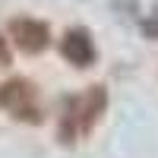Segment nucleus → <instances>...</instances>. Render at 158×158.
Here are the masks:
<instances>
[{"mask_svg":"<svg viewBox=\"0 0 158 158\" xmlns=\"http://www.w3.org/2000/svg\"><path fill=\"white\" fill-rule=\"evenodd\" d=\"M10 32H13V41L19 44V51H25V54H41L51 44V29L38 19H13Z\"/></svg>","mask_w":158,"mask_h":158,"instance_id":"3","label":"nucleus"},{"mask_svg":"<svg viewBox=\"0 0 158 158\" xmlns=\"http://www.w3.org/2000/svg\"><path fill=\"white\" fill-rule=\"evenodd\" d=\"M10 60H13V54H10V41L0 35V67H10Z\"/></svg>","mask_w":158,"mask_h":158,"instance_id":"5","label":"nucleus"},{"mask_svg":"<svg viewBox=\"0 0 158 158\" xmlns=\"http://www.w3.org/2000/svg\"><path fill=\"white\" fill-rule=\"evenodd\" d=\"M0 108H10L16 117L25 120H38V108H35V85L29 79H10L0 85Z\"/></svg>","mask_w":158,"mask_h":158,"instance_id":"2","label":"nucleus"},{"mask_svg":"<svg viewBox=\"0 0 158 158\" xmlns=\"http://www.w3.org/2000/svg\"><path fill=\"white\" fill-rule=\"evenodd\" d=\"M104 104H108V92H104V85H92L82 98H76L67 108V117H63V120H79V130L89 133V130L101 120Z\"/></svg>","mask_w":158,"mask_h":158,"instance_id":"1","label":"nucleus"},{"mask_svg":"<svg viewBox=\"0 0 158 158\" xmlns=\"http://www.w3.org/2000/svg\"><path fill=\"white\" fill-rule=\"evenodd\" d=\"M63 57H67L73 67H89V63H95V41H92V35L85 29H70L67 35H63Z\"/></svg>","mask_w":158,"mask_h":158,"instance_id":"4","label":"nucleus"},{"mask_svg":"<svg viewBox=\"0 0 158 158\" xmlns=\"http://www.w3.org/2000/svg\"><path fill=\"white\" fill-rule=\"evenodd\" d=\"M142 29H146V35H155L158 38V16H152L149 22H142Z\"/></svg>","mask_w":158,"mask_h":158,"instance_id":"6","label":"nucleus"}]
</instances>
